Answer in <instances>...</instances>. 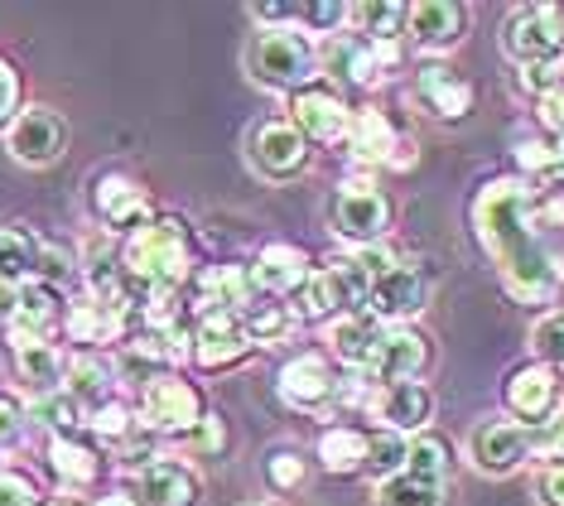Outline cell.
Wrapping results in <instances>:
<instances>
[{"instance_id": "1", "label": "cell", "mask_w": 564, "mask_h": 506, "mask_svg": "<svg viewBox=\"0 0 564 506\" xmlns=\"http://www.w3.org/2000/svg\"><path fill=\"white\" fill-rule=\"evenodd\" d=\"M531 207H535L531 184H521V179H497V184H487L478 193V203H473V223H478L482 246L492 251L497 270H502V284L511 290V300L550 304L564 270L555 256L535 241Z\"/></svg>"}, {"instance_id": "2", "label": "cell", "mask_w": 564, "mask_h": 506, "mask_svg": "<svg viewBox=\"0 0 564 506\" xmlns=\"http://www.w3.org/2000/svg\"><path fill=\"white\" fill-rule=\"evenodd\" d=\"M126 270L145 290H170L184 294V284H194V261H188V227L178 217H150L145 227L131 232L121 251Z\"/></svg>"}, {"instance_id": "3", "label": "cell", "mask_w": 564, "mask_h": 506, "mask_svg": "<svg viewBox=\"0 0 564 506\" xmlns=\"http://www.w3.org/2000/svg\"><path fill=\"white\" fill-rule=\"evenodd\" d=\"M247 73L251 83L271 93H300L318 83V49L304 39V30H261L247 44Z\"/></svg>"}, {"instance_id": "4", "label": "cell", "mask_w": 564, "mask_h": 506, "mask_svg": "<svg viewBox=\"0 0 564 506\" xmlns=\"http://www.w3.org/2000/svg\"><path fill=\"white\" fill-rule=\"evenodd\" d=\"M324 217H328L333 237H343L352 251L357 246H377V241H387V232H391V198L371 184H338L324 207Z\"/></svg>"}, {"instance_id": "5", "label": "cell", "mask_w": 564, "mask_h": 506, "mask_svg": "<svg viewBox=\"0 0 564 506\" xmlns=\"http://www.w3.org/2000/svg\"><path fill=\"white\" fill-rule=\"evenodd\" d=\"M203 415H208L203 391L174 372H160L155 381L140 391V430H150V434H184L188 439L203 424Z\"/></svg>"}, {"instance_id": "6", "label": "cell", "mask_w": 564, "mask_h": 506, "mask_svg": "<svg viewBox=\"0 0 564 506\" xmlns=\"http://www.w3.org/2000/svg\"><path fill=\"white\" fill-rule=\"evenodd\" d=\"M502 49L521 68L535 63H560L564 54V10L560 6H521L502 24Z\"/></svg>"}, {"instance_id": "7", "label": "cell", "mask_w": 564, "mask_h": 506, "mask_svg": "<svg viewBox=\"0 0 564 506\" xmlns=\"http://www.w3.org/2000/svg\"><path fill=\"white\" fill-rule=\"evenodd\" d=\"M247 154H251V169L261 179H275V184H290V179H300L304 169H310L314 150L310 140L294 131L290 121H261L247 140Z\"/></svg>"}, {"instance_id": "8", "label": "cell", "mask_w": 564, "mask_h": 506, "mask_svg": "<svg viewBox=\"0 0 564 506\" xmlns=\"http://www.w3.org/2000/svg\"><path fill=\"white\" fill-rule=\"evenodd\" d=\"M63 146H68V126L48 107H24V111H15V121L6 126V150H10V160L24 169H48L63 154Z\"/></svg>"}, {"instance_id": "9", "label": "cell", "mask_w": 564, "mask_h": 506, "mask_svg": "<svg viewBox=\"0 0 564 506\" xmlns=\"http://www.w3.org/2000/svg\"><path fill=\"white\" fill-rule=\"evenodd\" d=\"M425 304H430V276L420 266H395L367 294V314L387 323V329H401L415 314H425Z\"/></svg>"}, {"instance_id": "10", "label": "cell", "mask_w": 564, "mask_h": 506, "mask_svg": "<svg viewBox=\"0 0 564 506\" xmlns=\"http://www.w3.org/2000/svg\"><path fill=\"white\" fill-rule=\"evenodd\" d=\"M348 121H352V107L343 101L333 87L324 83H310L290 97V126L300 131L304 140H318V146H333V140L348 136Z\"/></svg>"}, {"instance_id": "11", "label": "cell", "mask_w": 564, "mask_h": 506, "mask_svg": "<svg viewBox=\"0 0 564 506\" xmlns=\"http://www.w3.org/2000/svg\"><path fill=\"white\" fill-rule=\"evenodd\" d=\"M560 376L541 367V362H531V367H517L507 376L502 386V400L507 410L521 420V430H545L550 420H555V406H560Z\"/></svg>"}, {"instance_id": "12", "label": "cell", "mask_w": 564, "mask_h": 506, "mask_svg": "<svg viewBox=\"0 0 564 506\" xmlns=\"http://www.w3.org/2000/svg\"><path fill=\"white\" fill-rule=\"evenodd\" d=\"M468 459L473 469L487 473V477H507L517 473L525 459H531V430L511 420H482L478 430L468 434Z\"/></svg>"}, {"instance_id": "13", "label": "cell", "mask_w": 564, "mask_h": 506, "mask_svg": "<svg viewBox=\"0 0 564 506\" xmlns=\"http://www.w3.org/2000/svg\"><path fill=\"white\" fill-rule=\"evenodd\" d=\"M131 329H135L131 304H107V300H93V294L83 304H68V314H63V333L83 347H111V343L126 347Z\"/></svg>"}, {"instance_id": "14", "label": "cell", "mask_w": 564, "mask_h": 506, "mask_svg": "<svg viewBox=\"0 0 564 506\" xmlns=\"http://www.w3.org/2000/svg\"><path fill=\"white\" fill-rule=\"evenodd\" d=\"M280 396H285V406H294V410L324 415L328 406H338V372L318 353H304L280 367Z\"/></svg>"}, {"instance_id": "15", "label": "cell", "mask_w": 564, "mask_h": 506, "mask_svg": "<svg viewBox=\"0 0 564 506\" xmlns=\"http://www.w3.org/2000/svg\"><path fill=\"white\" fill-rule=\"evenodd\" d=\"M256 353L247 329H241V319L232 309H223V314H208L198 319V333H194V362L203 372H232L241 367Z\"/></svg>"}, {"instance_id": "16", "label": "cell", "mask_w": 564, "mask_h": 506, "mask_svg": "<svg viewBox=\"0 0 564 506\" xmlns=\"http://www.w3.org/2000/svg\"><path fill=\"white\" fill-rule=\"evenodd\" d=\"M468 30V6H458V0H420V6H410L405 15V34L415 49H425V54H444V49H454L458 39Z\"/></svg>"}, {"instance_id": "17", "label": "cell", "mask_w": 564, "mask_h": 506, "mask_svg": "<svg viewBox=\"0 0 564 506\" xmlns=\"http://www.w3.org/2000/svg\"><path fill=\"white\" fill-rule=\"evenodd\" d=\"M425 367H430V337L420 329H410V323H401V329H387L381 353L371 362L367 376L377 386H395V381H420Z\"/></svg>"}, {"instance_id": "18", "label": "cell", "mask_w": 564, "mask_h": 506, "mask_svg": "<svg viewBox=\"0 0 564 506\" xmlns=\"http://www.w3.org/2000/svg\"><path fill=\"white\" fill-rule=\"evenodd\" d=\"M395 63V44H367V39H328L324 54H318V68H328L333 77H348L357 87H371L381 77V68Z\"/></svg>"}, {"instance_id": "19", "label": "cell", "mask_w": 564, "mask_h": 506, "mask_svg": "<svg viewBox=\"0 0 564 506\" xmlns=\"http://www.w3.org/2000/svg\"><path fill=\"white\" fill-rule=\"evenodd\" d=\"M93 217L101 227H145L150 223V198L131 174H97L93 184Z\"/></svg>"}, {"instance_id": "20", "label": "cell", "mask_w": 564, "mask_h": 506, "mask_svg": "<svg viewBox=\"0 0 564 506\" xmlns=\"http://www.w3.org/2000/svg\"><path fill=\"white\" fill-rule=\"evenodd\" d=\"M381 337H387V323H377L362 309V314H338L328 323V333H324V343H328V353L343 362V367H352V372H371V362H377L381 353Z\"/></svg>"}, {"instance_id": "21", "label": "cell", "mask_w": 564, "mask_h": 506, "mask_svg": "<svg viewBox=\"0 0 564 506\" xmlns=\"http://www.w3.org/2000/svg\"><path fill=\"white\" fill-rule=\"evenodd\" d=\"M371 410L387 420L391 434H425V424L434 420V396L425 381H395V386H377Z\"/></svg>"}, {"instance_id": "22", "label": "cell", "mask_w": 564, "mask_h": 506, "mask_svg": "<svg viewBox=\"0 0 564 506\" xmlns=\"http://www.w3.org/2000/svg\"><path fill=\"white\" fill-rule=\"evenodd\" d=\"M63 294L58 284L48 280H30L20 284V314L10 323V347H24V343H48V333H54V323H63Z\"/></svg>"}, {"instance_id": "23", "label": "cell", "mask_w": 564, "mask_h": 506, "mask_svg": "<svg viewBox=\"0 0 564 506\" xmlns=\"http://www.w3.org/2000/svg\"><path fill=\"white\" fill-rule=\"evenodd\" d=\"M314 270L318 266L300 251V246L271 241V246H261V256H256L251 280H256V290H261V294H300L304 280H310Z\"/></svg>"}, {"instance_id": "24", "label": "cell", "mask_w": 564, "mask_h": 506, "mask_svg": "<svg viewBox=\"0 0 564 506\" xmlns=\"http://www.w3.org/2000/svg\"><path fill=\"white\" fill-rule=\"evenodd\" d=\"M140 506H203V477L188 463L160 459L140 473Z\"/></svg>"}, {"instance_id": "25", "label": "cell", "mask_w": 564, "mask_h": 506, "mask_svg": "<svg viewBox=\"0 0 564 506\" xmlns=\"http://www.w3.org/2000/svg\"><path fill=\"white\" fill-rule=\"evenodd\" d=\"M83 280H87V294L107 304H126V290H131V270H126L121 251H111L107 237L83 241Z\"/></svg>"}, {"instance_id": "26", "label": "cell", "mask_w": 564, "mask_h": 506, "mask_svg": "<svg viewBox=\"0 0 564 506\" xmlns=\"http://www.w3.org/2000/svg\"><path fill=\"white\" fill-rule=\"evenodd\" d=\"M63 391H68L78 406L93 415L101 406H111V391H117V367L97 353H73L68 367H63Z\"/></svg>"}, {"instance_id": "27", "label": "cell", "mask_w": 564, "mask_h": 506, "mask_svg": "<svg viewBox=\"0 0 564 506\" xmlns=\"http://www.w3.org/2000/svg\"><path fill=\"white\" fill-rule=\"evenodd\" d=\"M343 140H348V150L362 164H391L395 150H401V136H395V126L377 107H357L352 121H348V136H343Z\"/></svg>"}, {"instance_id": "28", "label": "cell", "mask_w": 564, "mask_h": 506, "mask_svg": "<svg viewBox=\"0 0 564 506\" xmlns=\"http://www.w3.org/2000/svg\"><path fill=\"white\" fill-rule=\"evenodd\" d=\"M415 97L425 101V107L440 116V121H464V116L473 111V87H468L458 73L440 68V63H434V68H420Z\"/></svg>"}, {"instance_id": "29", "label": "cell", "mask_w": 564, "mask_h": 506, "mask_svg": "<svg viewBox=\"0 0 564 506\" xmlns=\"http://www.w3.org/2000/svg\"><path fill=\"white\" fill-rule=\"evenodd\" d=\"M63 367H68V357H63L54 343H24V347H15V376H20V386L34 400L63 391Z\"/></svg>"}, {"instance_id": "30", "label": "cell", "mask_w": 564, "mask_h": 506, "mask_svg": "<svg viewBox=\"0 0 564 506\" xmlns=\"http://www.w3.org/2000/svg\"><path fill=\"white\" fill-rule=\"evenodd\" d=\"M44 270V241L20 227H0V284H30Z\"/></svg>"}, {"instance_id": "31", "label": "cell", "mask_w": 564, "mask_h": 506, "mask_svg": "<svg viewBox=\"0 0 564 506\" xmlns=\"http://www.w3.org/2000/svg\"><path fill=\"white\" fill-rule=\"evenodd\" d=\"M367 439L357 424H333V430H324V439H318V463H324V473L333 477H352L367 469Z\"/></svg>"}, {"instance_id": "32", "label": "cell", "mask_w": 564, "mask_h": 506, "mask_svg": "<svg viewBox=\"0 0 564 506\" xmlns=\"http://www.w3.org/2000/svg\"><path fill=\"white\" fill-rule=\"evenodd\" d=\"M48 463H54L63 487H93L101 477V453L93 444H83L78 434L54 439V444H48Z\"/></svg>"}, {"instance_id": "33", "label": "cell", "mask_w": 564, "mask_h": 506, "mask_svg": "<svg viewBox=\"0 0 564 506\" xmlns=\"http://www.w3.org/2000/svg\"><path fill=\"white\" fill-rule=\"evenodd\" d=\"M371 506H444V483H430V477H415V473L387 477L371 492Z\"/></svg>"}, {"instance_id": "34", "label": "cell", "mask_w": 564, "mask_h": 506, "mask_svg": "<svg viewBox=\"0 0 564 506\" xmlns=\"http://www.w3.org/2000/svg\"><path fill=\"white\" fill-rule=\"evenodd\" d=\"M294 319H304V323H333L343 314V300H338V290H333V280H328V270L318 266L310 280H304V290L294 294V309H290Z\"/></svg>"}, {"instance_id": "35", "label": "cell", "mask_w": 564, "mask_h": 506, "mask_svg": "<svg viewBox=\"0 0 564 506\" xmlns=\"http://www.w3.org/2000/svg\"><path fill=\"white\" fill-rule=\"evenodd\" d=\"M30 420L34 424H44L54 439H68V434H78V424H87V410L73 400L68 391H54V396H40L30 406Z\"/></svg>"}, {"instance_id": "36", "label": "cell", "mask_w": 564, "mask_h": 506, "mask_svg": "<svg viewBox=\"0 0 564 506\" xmlns=\"http://www.w3.org/2000/svg\"><path fill=\"white\" fill-rule=\"evenodd\" d=\"M290 309L285 304H275L271 294H261L256 304H247L241 309V329H247V337H251V347H261V343H280L285 337V329H290Z\"/></svg>"}, {"instance_id": "37", "label": "cell", "mask_w": 564, "mask_h": 506, "mask_svg": "<svg viewBox=\"0 0 564 506\" xmlns=\"http://www.w3.org/2000/svg\"><path fill=\"white\" fill-rule=\"evenodd\" d=\"M405 459H410V439L405 434H391V430H377L367 439V469L377 483H387V477H401L405 473Z\"/></svg>"}, {"instance_id": "38", "label": "cell", "mask_w": 564, "mask_h": 506, "mask_svg": "<svg viewBox=\"0 0 564 506\" xmlns=\"http://www.w3.org/2000/svg\"><path fill=\"white\" fill-rule=\"evenodd\" d=\"M410 6H395V0H381V6H352V20L362 24L367 44H395V34L405 30Z\"/></svg>"}, {"instance_id": "39", "label": "cell", "mask_w": 564, "mask_h": 506, "mask_svg": "<svg viewBox=\"0 0 564 506\" xmlns=\"http://www.w3.org/2000/svg\"><path fill=\"white\" fill-rule=\"evenodd\" d=\"M405 473L430 477V483H444V473H448V444H444L440 434H415V439H410Z\"/></svg>"}, {"instance_id": "40", "label": "cell", "mask_w": 564, "mask_h": 506, "mask_svg": "<svg viewBox=\"0 0 564 506\" xmlns=\"http://www.w3.org/2000/svg\"><path fill=\"white\" fill-rule=\"evenodd\" d=\"M87 424H93L97 439H107V444H126V439L140 434V415L131 406H121V400H111V406H101L87 415Z\"/></svg>"}, {"instance_id": "41", "label": "cell", "mask_w": 564, "mask_h": 506, "mask_svg": "<svg viewBox=\"0 0 564 506\" xmlns=\"http://www.w3.org/2000/svg\"><path fill=\"white\" fill-rule=\"evenodd\" d=\"M304 483H310V463H304V453L280 449V453L265 459V487H271V492L290 497V492H300Z\"/></svg>"}, {"instance_id": "42", "label": "cell", "mask_w": 564, "mask_h": 506, "mask_svg": "<svg viewBox=\"0 0 564 506\" xmlns=\"http://www.w3.org/2000/svg\"><path fill=\"white\" fill-rule=\"evenodd\" d=\"M531 353L541 367H564V314H545V319H535V329H531Z\"/></svg>"}, {"instance_id": "43", "label": "cell", "mask_w": 564, "mask_h": 506, "mask_svg": "<svg viewBox=\"0 0 564 506\" xmlns=\"http://www.w3.org/2000/svg\"><path fill=\"white\" fill-rule=\"evenodd\" d=\"M348 20H352V6H343V0H304V24L300 30L338 39Z\"/></svg>"}, {"instance_id": "44", "label": "cell", "mask_w": 564, "mask_h": 506, "mask_svg": "<svg viewBox=\"0 0 564 506\" xmlns=\"http://www.w3.org/2000/svg\"><path fill=\"white\" fill-rule=\"evenodd\" d=\"M247 15L261 24V30H300V24H304V6H290V0H265V6H251Z\"/></svg>"}, {"instance_id": "45", "label": "cell", "mask_w": 564, "mask_h": 506, "mask_svg": "<svg viewBox=\"0 0 564 506\" xmlns=\"http://www.w3.org/2000/svg\"><path fill=\"white\" fill-rule=\"evenodd\" d=\"M24 424H30V410H24L10 391H0V449L20 444V439H24Z\"/></svg>"}, {"instance_id": "46", "label": "cell", "mask_w": 564, "mask_h": 506, "mask_svg": "<svg viewBox=\"0 0 564 506\" xmlns=\"http://www.w3.org/2000/svg\"><path fill=\"white\" fill-rule=\"evenodd\" d=\"M535 497H541V506H564V459H550L535 473Z\"/></svg>"}, {"instance_id": "47", "label": "cell", "mask_w": 564, "mask_h": 506, "mask_svg": "<svg viewBox=\"0 0 564 506\" xmlns=\"http://www.w3.org/2000/svg\"><path fill=\"white\" fill-rule=\"evenodd\" d=\"M0 506H44L40 487L20 473H0Z\"/></svg>"}, {"instance_id": "48", "label": "cell", "mask_w": 564, "mask_h": 506, "mask_svg": "<svg viewBox=\"0 0 564 506\" xmlns=\"http://www.w3.org/2000/svg\"><path fill=\"white\" fill-rule=\"evenodd\" d=\"M188 444H194L198 453H223V444H227V420H223V415H203V424L188 434Z\"/></svg>"}, {"instance_id": "49", "label": "cell", "mask_w": 564, "mask_h": 506, "mask_svg": "<svg viewBox=\"0 0 564 506\" xmlns=\"http://www.w3.org/2000/svg\"><path fill=\"white\" fill-rule=\"evenodd\" d=\"M15 107H20V73L0 58V126L15 121Z\"/></svg>"}, {"instance_id": "50", "label": "cell", "mask_w": 564, "mask_h": 506, "mask_svg": "<svg viewBox=\"0 0 564 506\" xmlns=\"http://www.w3.org/2000/svg\"><path fill=\"white\" fill-rule=\"evenodd\" d=\"M541 121L564 140V83L555 87V93H545V97H541Z\"/></svg>"}, {"instance_id": "51", "label": "cell", "mask_w": 564, "mask_h": 506, "mask_svg": "<svg viewBox=\"0 0 564 506\" xmlns=\"http://www.w3.org/2000/svg\"><path fill=\"white\" fill-rule=\"evenodd\" d=\"M20 314V284H0V329L10 333V323Z\"/></svg>"}, {"instance_id": "52", "label": "cell", "mask_w": 564, "mask_h": 506, "mask_svg": "<svg viewBox=\"0 0 564 506\" xmlns=\"http://www.w3.org/2000/svg\"><path fill=\"white\" fill-rule=\"evenodd\" d=\"M541 444L555 453V459H564V415H555V420L545 424V434H541Z\"/></svg>"}, {"instance_id": "53", "label": "cell", "mask_w": 564, "mask_h": 506, "mask_svg": "<svg viewBox=\"0 0 564 506\" xmlns=\"http://www.w3.org/2000/svg\"><path fill=\"white\" fill-rule=\"evenodd\" d=\"M97 506H140V497H135V492H121V487H111V492H107V497H101Z\"/></svg>"}, {"instance_id": "54", "label": "cell", "mask_w": 564, "mask_h": 506, "mask_svg": "<svg viewBox=\"0 0 564 506\" xmlns=\"http://www.w3.org/2000/svg\"><path fill=\"white\" fill-rule=\"evenodd\" d=\"M44 506H87L83 497H54V502H44Z\"/></svg>"}, {"instance_id": "55", "label": "cell", "mask_w": 564, "mask_h": 506, "mask_svg": "<svg viewBox=\"0 0 564 506\" xmlns=\"http://www.w3.org/2000/svg\"><path fill=\"white\" fill-rule=\"evenodd\" d=\"M247 506H265V502H247Z\"/></svg>"}]
</instances>
